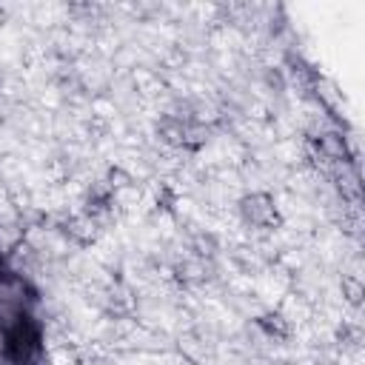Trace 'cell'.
<instances>
[{
  "label": "cell",
  "instance_id": "1",
  "mask_svg": "<svg viewBox=\"0 0 365 365\" xmlns=\"http://www.w3.org/2000/svg\"><path fill=\"white\" fill-rule=\"evenodd\" d=\"M40 351V336H37V328L29 322V319H20L9 336H6V354L14 365H29Z\"/></svg>",
  "mask_w": 365,
  "mask_h": 365
},
{
  "label": "cell",
  "instance_id": "2",
  "mask_svg": "<svg viewBox=\"0 0 365 365\" xmlns=\"http://www.w3.org/2000/svg\"><path fill=\"white\" fill-rule=\"evenodd\" d=\"M240 214H242V220L248 225H257V228H268L271 222H277V208H274V200L268 194H248V197H242Z\"/></svg>",
  "mask_w": 365,
  "mask_h": 365
},
{
  "label": "cell",
  "instance_id": "3",
  "mask_svg": "<svg viewBox=\"0 0 365 365\" xmlns=\"http://www.w3.org/2000/svg\"><path fill=\"white\" fill-rule=\"evenodd\" d=\"M259 325H262L271 336H277V339H288V334H291V325H288V319H285L282 314H265V317L259 319Z\"/></svg>",
  "mask_w": 365,
  "mask_h": 365
}]
</instances>
